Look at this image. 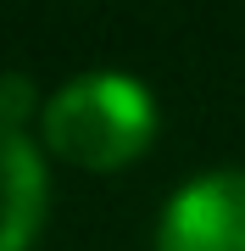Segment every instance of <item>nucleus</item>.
<instances>
[{"label": "nucleus", "instance_id": "1", "mask_svg": "<svg viewBox=\"0 0 245 251\" xmlns=\"http://www.w3.org/2000/svg\"><path fill=\"white\" fill-rule=\"evenodd\" d=\"M156 134V100L134 73H78L45 100V145L84 173L134 162Z\"/></svg>", "mask_w": 245, "mask_h": 251}, {"label": "nucleus", "instance_id": "4", "mask_svg": "<svg viewBox=\"0 0 245 251\" xmlns=\"http://www.w3.org/2000/svg\"><path fill=\"white\" fill-rule=\"evenodd\" d=\"M28 112H34V84H28L22 73H0V128L22 134Z\"/></svg>", "mask_w": 245, "mask_h": 251}, {"label": "nucleus", "instance_id": "3", "mask_svg": "<svg viewBox=\"0 0 245 251\" xmlns=\"http://www.w3.org/2000/svg\"><path fill=\"white\" fill-rule=\"evenodd\" d=\"M45 156L28 134L0 128V251H28L39 224H45Z\"/></svg>", "mask_w": 245, "mask_h": 251}, {"label": "nucleus", "instance_id": "2", "mask_svg": "<svg viewBox=\"0 0 245 251\" xmlns=\"http://www.w3.org/2000/svg\"><path fill=\"white\" fill-rule=\"evenodd\" d=\"M156 251H245V168H218L173 190Z\"/></svg>", "mask_w": 245, "mask_h": 251}]
</instances>
